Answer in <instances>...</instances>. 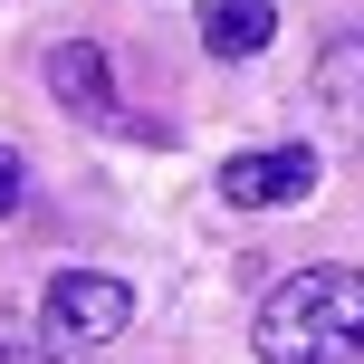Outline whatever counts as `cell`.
<instances>
[{
    "mask_svg": "<svg viewBox=\"0 0 364 364\" xmlns=\"http://www.w3.org/2000/svg\"><path fill=\"white\" fill-rule=\"evenodd\" d=\"M259 364H364V269H288L250 316Z\"/></svg>",
    "mask_w": 364,
    "mask_h": 364,
    "instance_id": "cell-1",
    "label": "cell"
},
{
    "mask_svg": "<svg viewBox=\"0 0 364 364\" xmlns=\"http://www.w3.org/2000/svg\"><path fill=\"white\" fill-rule=\"evenodd\" d=\"M316 106L346 144H364V29H336L316 48Z\"/></svg>",
    "mask_w": 364,
    "mask_h": 364,
    "instance_id": "cell-4",
    "label": "cell"
},
{
    "mask_svg": "<svg viewBox=\"0 0 364 364\" xmlns=\"http://www.w3.org/2000/svg\"><path fill=\"white\" fill-rule=\"evenodd\" d=\"M0 364H68V355H58L48 336H19L10 316H0Z\"/></svg>",
    "mask_w": 364,
    "mask_h": 364,
    "instance_id": "cell-7",
    "label": "cell"
},
{
    "mask_svg": "<svg viewBox=\"0 0 364 364\" xmlns=\"http://www.w3.org/2000/svg\"><path fill=\"white\" fill-rule=\"evenodd\" d=\"M29 201V164H19V144H0V220Z\"/></svg>",
    "mask_w": 364,
    "mask_h": 364,
    "instance_id": "cell-8",
    "label": "cell"
},
{
    "mask_svg": "<svg viewBox=\"0 0 364 364\" xmlns=\"http://www.w3.org/2000/svg\"><path fill=\"white\" fill-rule=\"evenodd\" d=\"M307 192H316V154L307 144H259V154L220 164V201H240V211H278V201H307Z\"/></svg>",
    "mask_w": 364,
    "mask_h": 364,
    "instance_id": "cell-3",
    "label": "cell"
},
{
    "mask_svg": "<svg viewBox=\"0 0 364 364\" xmlns=\"http://www.w3.org/2000/svg\"><path fill=\"white\" fill-rule=\"evenodd\" d=\"M48 87H58V106H77L87 125H115V77H106V48H96V38L48 48Z\"/></svg>",
    "mask_w": 364,
    "mask_h": 364,
    "instance_id": "cell-5",
    "label": "cell"
},
{
    "mask_svg": "<svg viewBox=\"0 0 364 364\" xmlns=\"http://www.w3.org/2000/svg\"><path fill=\"white\" fill-rule=\"evenodd\" d=\"M134 326V288L106 269H58L48 297H38V336H48L58 355H87V346H115V336Z\"/></svg>",
    "mask_w": 364,
    "mask_h": 364,
    "instance_id": "cell-2",
    "label": "cell"
},
{
    "mask_svg": "<svg viewBox=\"0 0 364 364\" xmlns=\"http://www.w3.org/2000/svg\"><path fill=\"white\" fill-rule=\"evenodd\" d=\"M278 38V0H201V48L211 58H259Z\"/></svg>",
    "mask_w": 364,
    "mask_h": 364,
    "instance_id": "cell-6",
    "label": "cell"
}]
</instances>
